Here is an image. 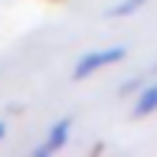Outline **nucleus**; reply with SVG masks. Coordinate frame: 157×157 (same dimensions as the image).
Returning a JSON list of instances; mask_svg holds the SVG:
<instances>
[{"mask_svg": "<svg viewBox=\"0 0 157 157\" xmlns=\"http://www.w3.org/2000/svg\"><path fill=\"white\" fill-rule=\"evenodd\" d=\"M124 56H128L124 46H108V49H92V52H82V56H78V62H75V69H72V78H75V82H85V78H92L95 72H101V69L121 62Z\"/></svg>", "mask_w": 157, "mask_h": 157, "instance_id": "f257e3e1", "label": "nucleus"}, {"mask_svg": "<svg viewBox=\"0 0 157 157\" xmlns=\"http://www.w3.org/2000/svg\"><path fill=\"white\" fill-rule=\"evenodd\" d=\"M69 137H72V118H59L56 124H49L46 137H43V144H36V147H33V157L59 154V151L69 144Z\"/></svg>", "mask_w": 157, "mask_h": 157, "instance_id": "f03ea898", "label": "nucleus"}, {"mask_svg": "<svg viewBox=\"0 0 157 157\" xmlns=\"http://www.w3.org/2000/svg\"><path fill=\"white\" fill-rule=\"evenodd\" d=\"M154 111H157V82H151V85H144L137 92L131 118H147V115H154Z\"/></svg>", "mask_w": 157, "mask_h": 157, "instance_id": "7ed1b4c3", "label": "nucleus"}, {"mask_svg": "<svg viewBox=\"0 0 157 157\" xmlns=\"http://www.w3.org/2000/svg\"><path fill=\"white\" fill-rule=\"evenodd\" d=\"M144 3L147 0H121V3H115V7L108 10V17H131V13H137Z\"/></svg>", "mask_w": 157, "mask_h": 157, "instance_id": "20e7f679", "label": "nucleus"}, {"mask_svg": "<svg viewBox=\"0 0 157 157\" xmlns=\"http://www.w3.org/2000/svg\"><path fill=\"white\" fill-rule=\"evenodd\" d=\"M144 85H147L144 78H131V82H124V85H121V95H134V92H141Z\"/></svg>", "mask_w": 157, "mask_h": 157, "instance_id": "39448f33", "label": "nucleus"}, {"mask_svg": "<svg viewBox=\"0 0 157 157\" xmlns=\"http://www.w3.org/2000/svg\"><path fill=\"white\" fill-rule=\"evenodd\" d=\"M7 137V121H0V141Z\"/></svg>", "mask_w": 157, "mask_h": 157, "instance_id": "423d86ee", "label": "nucleus"}]
</instances>
